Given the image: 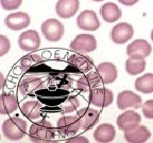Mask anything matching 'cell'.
I'll list each match as a JSON object with an SVG mask.
<instances>
[{"mask_svg": "<svg viewBox=\"0 0 153 143\" xmlns=\"http://www.w3.org/2000/svg\"><path fill=\"white\" fill-rule=\"evenodd\" d=\"M2 133L10 140H20L27 133V122L19 117L9 118L2 123Z\"/></svg>", "mask_w": 153, "mask_h": 143, "instance_id": "cell-1", "label": "cell"}, {"mask_svg": "<svg viewBox=\"0 0 153 143\" xmlns=\"http://www.w3.org/2000/svg\"><path fill=\"white\" fill-rule=\"evenodd\" d=\"M29 137L32 142H47L54 138V128L46 119L39 120L31 125Z\"/></svg>", "mask_w": 153, "mask_h": 143, "instance_id": "cell-2", "label": "cell"}, {"mask_svg": "<svg viewBox=\"0 0 153 143\" xmlns=\"http://www.w3.org/2000/svg\"><path fill=\"white\" fill-rule=\"evenodd\" d=\"M42 33L45 36L47 41H59L64 35V27L62 22H60L57 19L50 18L47 19L46 21L42 24Z\"/></svg>", "mask_w": 153, "mask_h": 143, "instance_id": "cell-3", "label": "cell"}, {"mask_svg": "<svg viewBox=\"0 0 153 143\" xmlns=\"http://www.w3.org/2000/svg\"><path fill=\"white\" fill-rule=\"evenodd\" d=\"M97 41L91 34H80L70 43V49L79 53H89L96 50Z\"/></svg>", "mask_w": 153, "mask_h": 143, "instance_id": "cell-4", "label": "cell"}, {"mask_svg": "<svg viewBox=\"0 0 153 143\" xmlns=\"http://www.w3.org/2000/svg\"><path fill=\"white\" fill-rule=\"evenodd\" d=\"M89 103L93 104L94 106H97V107H108L113 103L114 100V94H113L112 90H110L108 88H95L94 90H91L89 92L88 97Z\"/></svg>", "mask_w": 153, "mask_h": 143, "instance_id": "cell-5", "label": "cell"}, {"mask_svg": "<svg viewBox=\"0 0 153 143\" xmlns=\"http://www.w3.org/2000/svg\"><path fill=\"white\" fill-rule=\"evenodd\" d=\"M57 130L64 137L74 136L81 128L78 116H64L57 120Z\"/></svg>", "mask_w": 153, "mask_h": 143, "instance_id": "cell-6", "label": "cell"}, {"mask_svg": "<svg viewBox=\"0 0 153 143\" xmlns=\"http://www.w3.org/2000/svg\"><path fill=\"white\" fill-rule=\"evenodd\" d=\"M18 45L22 50L27 52L35 51L41 46V37L35 30H28L19 35Z\"/></svg>", "mask_w": 153, "mask_h": 143, "instance_id": "cell-7", "label": "cell"}, {"mask_svg": "<svg viewBox=\"0 0 153 143\" xmlns=\"http://www.w3.org/2000/svg\"><path fill=\"white\" fill-rule=\"evenodd\" d=\"M143 106V101L138 94L131 90H124L117 97V107L121 110L128 108H140Z\"/></svg>", "mask_w": 153, "mask_h": 143, "instance_id": "cell-8", "label": "cell"}, {"mask_svg": "<svg viewBox=\"0 0 153 143\" xmlns=\"http://www.w3.org/2000/svg\"><path fill=\"white\" fill-rule=\"evenodd\" d=\"M76 116L79 118L80 126L83 130H88L93 128L99 122V118H100V114L98 110L91 107L82 108L76 112Z\"/></svg>", "mask_w": 153, "mask_h": 143, "instance_id": "cell-9", "label": "cell"}, {"mask_svg": "<svg viewBox=\"0 0 153 143\" xmlns=\"http://www.w3.org/2000/svg\"><path fill=\"white\" fill-rule=\"evenodd\" d=\"M133 34L134 30L131 24H127V22H120L113 28L111 38L115 43L122 45V43H126L128 41H130L133 37Z\"/></svg>", "mask_w": 153, "mask_h": 143, "instance_id": "cell-10", "label": "cell"}, {"mask_svg": "<svg viewBox=\"0 0 153 143\" xmlns=\"http://www.w3.org/2000/svg\"><path fill=\"white\" fill-rule=\"evenodd\" d=\"M76 26L81 30L96 31L100 27V21L97 17V14L94 11L85 10L76 18Z\"/></svg>", "mask_w": 153, "mask_h": 143, "instance_id": "cell-11", "label": "cell"}, {"mask_svg": "<svg viewBox=\"0 0 153 143\" xmlns=\"http://www.w3.org/2000/svg\"><path fill=\"white\" fill-rule=\"evenodd\" d=\"M152 47L145 39H136L127 48V54L133 58H146L151 54Z\"/></svg>", "mask_w": 153, "mask_h": 143, "instance_id": "cell-12", "label": "cell"}, {"mask_svg": "<svg viewBox=\"0 0 153 143\" xmlns=\"http://www.w3.org/2000/svg\"><path fill=\"white\" fill-rule=\"evenodd\" d=\"M44 87L43 80L38 75L25 76L19 83V92L22 95H31L35 91L39 90Z\"/></svg>", "mask_w": 153, "mask_h": 143, "instance_id": "cell-13", "label": "cell"}, {"mask_svg": "<svg viewBox=\"0 0 153 143\" xmlns=\"http://www.w3.org/2000/svg\"><path fill=\"white\" fill-rule=\"evenodd\" d=\"M141 118L139 114H137L134 110H128L124 111L120 114L117 118V126L119 127L121 130H130V129L134 128V127L138 126L140 124Z\"/></svg>", "mask_w": 153, "mask_h": 143, "instance_id": "cell-14", "label": "cell"}, {"mask_svg": "<svg viewBox=\"0 0 153 143\" xmlns=\"http://www.w3.org/2000/svg\"><path fill=\"white\" fill-rule=\"evenodd\" d=\"M80 7L79 0H59L55 4V12L61 18H71Z\"/></svg>", "mask_w": 153, "mask_h": 143, "instance_id": "cell-15", "label": "cell"}, {"mask_svg": "<svg viewBox=\"0 0 153 143\" xmlns=\"http://www.w3.org/2000/svg\"><path fill=\"white\" fill-rule=\"evenodd\" d=\"M30 16L25 12H17L12 13L9 16L5 17V24L9 29L14 30V31H18V30H22V29L27 28L30 24Z\"/></svg>", "mask_w": 153, "mask_h": 143, "instance_id": "cell-16", "label": "cell"}, {"mask_svg": "<svg viewBox=\"0 0 153 143\" xmlns=\"http://www.w3.org/2000/svg\"><path fill=\"white\" fill-rule=\"evenodd\" d=\"M101 82L100 76L98 75L97 71L96 72H89L85 75L81 76L78 82H76V88L83 92H91L95 88H97Z\"/></svg>", "mask_w": 153, "mask_h": 143, "instance_id": "cell-17", "label": "cell"}, {"mask_svg": "<svg viewBox=\"0 0 153 143\" xmlns=\"http://www.w3.org/2000/svg\"><path fill=\"white\" fill-rule=\"evenodd\" d=\"M151 137V133L145 125H140L124 131V139L130 143H143L146 142Z\"/></svg>", "mask_w": 153, "mask_h": 143, "instance_id": "cell-18", "label": "cell"}, {"mask_svg": "<svg viewBox=\"0 0 153 143\" xmlns=\"http://www.w3.org/2000/svg\"><path fill=\"white\" fill-rule=\"evenodd\" d=\"M97 73L100 76L101 82L103 84H111L117 79V69L116 66L112 63L104 62L97 66Z\"/></svg>", "mask_w": 153, "mask_h": 143, "instance_id": "cell-19", "label": "cell"}, {"mask_svg": "<svg viewBox=\"0 0 153 143\" xmlns=\"http://www.w3.org/2000/svg\"><path fill=\"white\" fill-rule=\"evenodd\" d=\"M115 136H116V130L115 127L112 124L104 123L99 125L96 130L94 131V138L97 142L101 143H108L114 140Z\"/></svg>", "mask_w": 153, "mask_h": 143, "instance_id": "cell-20", "label": "cell"}, {"mask_svg": "<svg viewBox=\"0 0 153 143\" xmlns=\"http://www.w3.org/2000/svg\"><path fill=\"white\" fill-rule=\"evenodd\" d=\"M68 64L81 72H87L93 68V60L84 53L72 54L68 58Z\"/></svg>", "mask_w": 153, "mask_h": 143, "instance_id": "cell-21", "label": "cell"}, {"mask_svg": "<svg viewBox=\"0 0 153 143\" xmlns=\"http://www.w3.org/2000/svg\"><path fill=\"white\" fill-rule=\"evenodd\" d=\"M42 104L36 100H30L22 105V112L29 120H36L42 116Z\"/></svg>", "mask_w": 153, "mask_h": 143, "instance_id": "cell-22", "label": "cell"}, {"mask_svg": "<svg viewBox=\"0 0 153 143\" xmlns=\"http://www.w3.org/2000/svg\"><path fill=\"white\" fill-rule=\"evenodd\" d=\"M100 15L106 22H115L121 17L122 13L117 4L108 2L100 7Z\"/></svg>", "mask_w": 153, "mask_h": 143, "instance_id": "cell-23", "label": "cell"}, {"mask_svg": "<svg viewBox=\"0 0 153 143\" xmlns=\"http://www.w3.org/2000/svg\"><path fill=\"white\" fill-rule=\"evenodd\" d=\"M18 108V101L12 93L3 92L0 98V114H10Z\"/></svg>", "mask_w": 153, "mask_h": 143, "instance_id": "cell-24", "label": "cell"}, {"mask_svg": "<svg viewBox=\"0 0 153 143\" xmlns=\"http://www.w3.org/2000/svg\"><path fill=\"white\" fill-rule=\"evenodd\" d=\"M137 91L141 93H152L153 92V74L146 73L145 75H141L137 77L135 81V86Z\"/></svg>", "mask_w": 153, "mask_h": 143, "instance_id": "cell-25", "label": "cell"}, {"mask_svg": "<svg viewBox=\"0 0 153 143\" xmlns=\"http://www.w3.org/2000/svg\"><path fill=\"white\" fill-rule=\"evenodd\" d=\"M146 68V60L145 58H133L129 57L126 62V71L130 75H136L143 72Z\"/></svg>", "mask_w": 153, "mask_h": 143, "instance_id": "cell-26", "label": "cell"}, {"mask_svg": "<svg viewBox=\"0 0 153 143\" xmlns=\"http://www.w3.org/2000/svg\"><path fill=\"white\" fill-rule=\"evenodd\" d=\"M43 62L42 57L37 54H28L20 60V69L22 71H29Z\"/></svg>", "mask_w": 153, "mask_h": 143, "instance_id": "cell-27", "label": "cell"}, {"mask_svg": "<svg viewBox=\"0 0 153 143\" xmlns=\"http://www.w3.org/2000/svg\"><path fill=\"white\" fill-rule=\"evenodd\" d=\"M80 102L76 97H69L68 99L64 101L61 105V109L63 110L64 114H69V112H74L76 110V108L79 107Z\"/></svg>", "mask_w": 153, "mask_h": 143, "instance_id": "cell-28", "label": "cell"}, {"mask_svg": "<svg viewBox=\"0 0 153 143\" xmlns=\"http://www.w3.org/2000/svg\"><path fill=\"white\" fill-rule=\"evenodd\" d=\"M0 2H1V7L3 10L12 11L20 7L22 0H0Z\"/></svg>", "mask_w": 153, "mask_h": 143, "instance_id": "cell-29", "label": "cell"}, {"mask_svg": "<svg viewBox=\"0 0 153 143\" xmlns=\"http://www.w3.org/2000/svg\"><path fill=\"white\" fill-rule=\"evenodd\" d=\"M143 114L147 119H153V100H148L143 103Z\"/></svg>", "mask_w": 153, "mask_h": 143, "instance_id": "cell-30", "label": "cell"}, {"mask_svg": "<svg viewBox=\"0 0 153 143\" xmlns=\"http://www.w3.org/2000/svg\"><path fill=\"white\" fill-rule=\"evenodd\" d=\"M11 49V43L4 35H0V56L5 55Z\"/></svg>", "mask_w": 153, "mask_h": 143, "instance_id": "cell-31", "label": "cell"}, {"mask_svg": "<svg viewBox=\"0 0 153 143\" xmlns=\"http://www.w3.org/2000/svg\"><path fill=\"white\" fill-rule=\"evenodd\" d=\"M66 142H83V143H87L88 142V139L85 138V137L83 136H76V137H71V138L67 139Z\"/></svg>", "mask_w": 153, "mask_h": 143, "instance_id": "cell-32", "label": "cell"}, {"mask_svg": "<svg viewBox=\"0 0 153 143\" xmlns=\"http://www.w3.org/2000/svg\"><path fill=\"white\" fill-rule=\"evenodd\" d=\"M120 3H122L123 5H128V7H130V5H134L135 3L138 2V0H118Z\"/></svg>", "mask_w": 153, "mask_h": 143, "instance_id": "cell-33", "label": "cell"}, {"mask_svg": "<svg viewBox=\"0 0 153 143\" xmlns=\"http://www.w3.org/2000/svg\"><path fill=\"white\" fill-rule=\"evenodd\" d=\"M0 81H1V84H0V88L2 89L4 87V76L3 74H0Z\"/></svg>", "mask_w": 153, "mask_h": 143, "instance_id": "cell-34", "label": "cell"}, {"mask_svg": "<svg viewBox=\"0 0 153 143\" xmlns=\"http://www.w3.org/2000/svg\"><path fill=\"white\" fill-rule=\"evenodd\" d=\"M151 39H152V41H153V30L151 31Z\"/></svg>", "mask_w": 153, "mask_h": 143, "instance_id": "cell-35", "label": "cell"}, {"mask_svg": "<svg viewBox=\"0 0 153 143\" xmlns=\"http://www.w3.org/2000/svg\"><path fill=\"white\" fill-rule=\"evenodd\" d=\"M93 1H96V2H99V1H103V0H93Z\"/></svg>", "mask_w": 153, "mask_h": 143, "instance_id": "cell-36", "label": "cell"}]
</instances>
